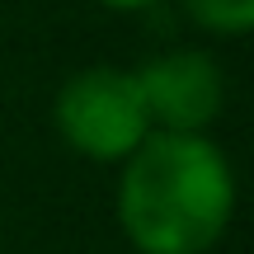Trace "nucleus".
Returning a JSON list of instances; mask_svg holds the SVG:
<instances>
[{
  "mask_svg": "<svg viewBox=\"0 0 254 254\" xmlns=\"http://www.w3.org/2000/svg\"><path fill=\"white\" fill-rule=\"evenodd\" d=\"M236 217V170L207 132H151L118 165V226L136 254H207Z\"/></svg>",
  "mask_w": 254,
  "mask_h": 254,
  "instance_id": "obj_1",
  "label": "nucleus"
},
{
  "mask_svg": "<svg viewBox=\"0 0 254 254\" xmlns=\"http://www.w3.org/2000/svg\"><path fill=\"white\" fill-rule=\"evenodd\" d=\"M52 127L75 155L94 165H123L155 132L136 71H127V66L75 71L52 99Z\"/></svg>",
  "mask_w": 254,
  "mask_h": 254,
  "instance_id": "obj_2",
  "label": "nucleus"
},
{
  "mask_svg": "<svg viewBox=\"0 0 254 254\" xmlns=\"http://www.w3.org/2000/svg\"><path fill=\"white\" fill-rule=\"evenodd\" d=\"M155 132H207L226 109V71L207 47H170L136 66Z\"/></svg>",
  "mask_w": 254,
  "mask_h": 254,
  "instance_id": "obj_3",
  "label": "nucleus"
},
{
  "mask_svg": "<svg viewBox=\"0 0 254 254\" xmlns=\"http://www.w3.org/2000/svg\"><path fill=\"white\" fill-rule=\"evenodd\" d=\"M184 14L217 38H245L254 28V0H179Z\"/></svg>",
  "mask_w": 254,
  "mask_h": 254,
  "instance_id": "obj_4",
  "label": "nucleus"
},
{
  "mask_svg": "<svg viewBox=\"0 0 254 254\" xmlns=\"http://www.w3.org/2000/svg\"><path fill=\"white\" fill-rule=\"evenodd\" d=\"M94 5H104V9H118V14H136V9H151L155 0H94Z\"/></svg>",
  "mask_w": 254,
  "mask_h": 254,
  "instance_id": "obj_5",
  "label": "nucleus"
}]
</instances>
